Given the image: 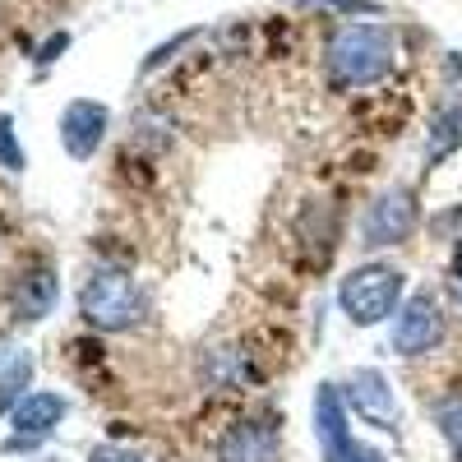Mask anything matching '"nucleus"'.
Wrapping results in <instances>:
<instances>
[{
	"label": "nucleus",
	"mask_w": 462,
	"mask_h": 462,
	"mask_svg": "<svg viewBox=\"0 0 462 462\" xmlns=\"http://www.w3.org/2000/svg\"><path fill=\"white\" fill-rule=\"evenodd\" d=\"M402 291V273L398 268H361V273L346 278L342 287V305L352 310L356 324H374L393 310V300Z\"/></svg>",
	"instance_id": "f257e3e1"
},
{
	"label": "nucleus",
	"mask_w": 462,
	"mask_h": 462,
	"mask_svg": "<svg viewBox=\"0 0 462 462\" xmlns=\"http://www.w3.org/2000/svg\"><path fill=\"white\" fill-rule=\"evenodd\" d=\"M444 337V315H439V305L430 296H416L411 300V310L402 315L398 324V346L407 356H420V352H430V346Z\"/></svg>",
	"instance_id": "f03ea898"
},
{
	"label": "nucleus",
	"mask_w": 462,
	"mask_h": 462,
	"mask_svg": "<svg viewBox=\"0 0 462 462\" xmlns=\"http://www.w3.org/2000/svg\"><path fill=\"white\" fill-rule=\"evenodd\" d=\"M411 226H416V204H411V195H393V199H379V204H374L365 236H370V245H389V241H402Z\"/></svg>",
	"instance_id": "7ed1b4c3"
},
{
	"label": "nucleus",
	"mask_w": 462,
	"mask_h": 462,
	"mask_svg": "<svg viewBox=\"0 0 462 462\" xmlns=\"http://www.w3.org/2000/svg\"><path fill=\"white\" fill-rule=\"evenodd\" d=\"M462 143V106H448L439 121H435V143H430V152L435 158H444L448 148H457Z\"/></svg>",
	"instance_id": "20e7f679"
},
{
	"label": "nucleus",
	"mask_w": 462,
	"mask_h": 462,
	"mask_svg": "<svg viewBox=\"0 0 462 462\" xmlns=\"http://www.w3.org/2000/svg\"><path fill=\"white\" fill-rule=\"evenodd\" d=\"M439 430L448 435V444H453L457 457H462V393H453V398L439 407Z\"/></svg>",
	"instance_id": "39448f33"
},
{
	"label": "nucleus",
	"mask_w": 462,
	"mask_h": 462,
	"mask_svg": "<svg viewBox=\"0 0 462 462\" xmlns=\"http://www.w3.org/2000/svg\"><path fill=\"white\" fill-rule=\"evenodd\" d=\"M457 300H462V278H457Z\"/></svg>",
	"instance_id": "423d86ee"
}]
</instances>
